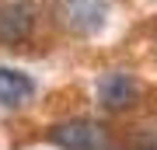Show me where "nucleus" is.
I'll use <instances>...</instances> for the list:
<instances>
[{
  "label": "nucleus",
  "instance_id": "obj_1",
  "mask_svg": "<svg viewBox=\"0 0 157 150\" xmlns=\"http://www.w3.org/2000/svg\"><path fill=\"white\" fill-rule=\"evenodd\" d=\"M52 17L70 35H94L108 21V0H56Z\"/></svg>",
  "mask_w": 157,
  "mask_h": 150
},
{
  "label": "nucleus",
  "instance_id": "obj_2",
  "mask_svg": "<svg viewBox=\"0 0 157 150\" xmlns=\"http://www.w3.org/2000/svg\"><path fill=\"white\" fill-rule=\"evenodd\" d=\"M49 143L59 150H105L108 136L94 119H67L49 129Z\"/></svg>",
  "mask_w": 157,
  "mask_h": 150
},
{
  "label": "nucleus",
  "instance_id": "obj_3",
  "mask_svg": "<svg viewBox=\"0 0 157 150\" xmlns=\"http://www.w3.org/2000/svg\"><path fill=\"white\" fill-rule=\"evenodd\" d=\"M35 28V4L32 0H11L0 7V42L21 45Z\"/></svg>",
  "mask_w": 157,
  "mask_h": 150
},
{
  "label": "nucleus",
  "instance_id": "obj_4",
  "mask_svg": "<svg viewBox=\"0 0 157 150\" xmlns=\"http://www.w3.org/2000/svg\"><path fill=\"white\" fill-rule=\"evenodd\" d=\"M136 80L126 77V73H105V77L98 80V101L105 105L108 112H122L136 101Z\"/></svg>",
  "mask_w": 157,
  "mask_h": 150
},
{
  "label": "nucleus",
  "instance_id": "obj_5",
  "mask_svg": "<svg viewBox=\"0 0 157 150\" xmlns=\"http://www.w3.org/2000/svg\"><path fill=\"white\" fill-rule=\"evenodd\" d=\"M35 94V84L32 77H25L21 70H4L0 67V105H25Z\"/></svg>",
  "mask_w": 157,
  "mask_h": 150
}]
</instances>
